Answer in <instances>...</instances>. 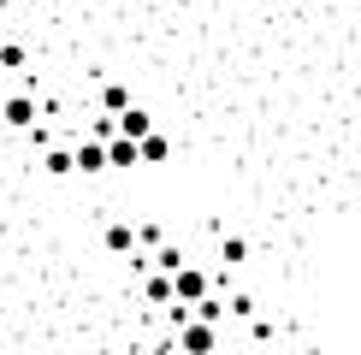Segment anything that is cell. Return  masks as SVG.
Here are the masks:
<instances>
[{"label": "cell", "instance_id": "6da1fadb", "mask_svg": "<svg viewBox=\"0 0 361 355\" xmlns=\"http://www.w3.org/2000/svg\"><path fill=\"white\" fill-rule=\"evenodd\" d=\"M202 296H207V273H202V266H178V273H172V302L195 308Z\"/></svg>", "mask_w": 361, "mask_h": 355}, {"label": "cell", "instance_id": "7a4b0ae2", "mask_svg": "<svg viewBox=\"0 0 361 355\" xmlns=\"http://www.w3.org/2000/svg\"><path fill=\"white\" fill-rule=\"evenodd\" d=\"M71 172H107V137H89L71 148Z\"/></svg>", "mask_w": 361, "mask_h": 355}, {"label": "cell", "instance_id": "3957f363", "mask_svg": "<svg viewBox=\"0 0 361 355\" xmlns=\"http://www.w3.org/2000/svg\"><path fill=\"white\" fill-rule=\"evenodd\" d=\"M178 344H184V349H214V344H219V332H214V320H202V314H195L184 332H178Z\"/></svg>", "mask_w": 361, "mask_h": 355}, {"label": "cell", "instance_id": "277c9868", "mask_svg": "<svg viewBox=\"0 0 361 355\" xmlns=\"http://www.w3.org/2000/svg\"><path fill=\"white\" fill-rule=\"evenodd\" d=\"M137 137H125V130H118V137H107V166H137Z\"/></svg>", "mask_w": 361, "mask_h": 355}, {"label": "cell", "instance_id": "5b68a950", "mask_svg": "<svg viewBox=\"0 0 361 355\" xmlns=\"http://www.w3.org/2000/svg\"><path fill=\"white\" fill-rule=\"evenodd\" d=\"M118 118V130H125V137H148V130H154V118H148L142 107H125V113H113Z\"/></svg>", "mask_w": 361, "mask_h": 355}, {"label": "cell", "instance_id": "8992f818", "mask_svg": "<svg viewBox=\"0 0 361 355\" xmlns=\"http://www.w3.org/2000/svg\"><path fill=\"white\" fill-rule=\"evenodd\" d=\"M6 125H18V130L36 125V101H30V95H12V101H6Z\"/></svg>", "mask_w": 361, "mask_h": 355}, {"label": "cell", "instance_id": "52a82bcc", "mask_svg": "<svg viewBox=\"0 0 361 355\" xmlns=\"http://www.w3.org/2000/svg\"><path fill=\"white\" fill-rule=\"evenodd\" d=\"M137 154H142V160H154V166H160V160L172 154V142L160 137V130H148V137H137Z\"/></svg>", "mask_w": 361, "mask_h": 355}, {"label": "cell", "instance_id": "ba28073f", "mask_svg": "<svg viewBox=\"0 0 361 355\" xmlns=\"http://www.w3.org/2000/svg\"><path fill=\"white\" fill-rule=\"evenodd\" d=\"M219 261H225V266H243V261H249V243H243V237H225V243H219Z\"/></svg>", "mask_w": 361, "mask_h": 355}, {"label": "cell", "instance_id": "9c48e42d", "mask_svg": "<svg viewBox=\"0 0 361 355\" xmlns=\"http://www.w3.org/2000/svg\"><path fill=\"white\" fill-rule=\"evenodd\" d=\"M148 296H154V302H172V273H166V266L148 273Z\"/></svg>", "mask_w": 361, "mask_h": 355}, {"label": "cell", "instance_id": "30bf717a", "mask_svg": "<svg viewBox=\"0 0 361 355\" xmlns=\"http://www.w3.org/2000/svg\"><path fill=\"white\" fill-rule=\"evenodd\" d=\"M101 107H107V113H125V107H130L125 83H107V89H101Z\"/></svg>", "mask_w": 361, "mask_h": 355}, {"label": "cell", "instance_id": "8fae6325", "mask_svg": "<svg viewBox=\"0 0 361 355\" xmlns=\"http://www.w3.org/2000/svg\"><path fill=\"white\" fill-rule=\"evenodd\" d=\"M130 243H137V231H130V225H107V249H113V255H125Z\"/></svg>", "mask_w": 361, "mask_h": 355}, {"label": "cell", "instance_id": "7c38bea8", "mask_svg": "<svg viewBox=\"0 0 361 355\" xmlns=\"http://www.w3.org/2000/svg\"><path fill=\"white\" fill-rule=\"evenodd\" d=\"M48 172H71V148H48Z\"/></svg>", "mask_w": 361, "mask_h": 355}, {"label": "cell", "instance_id": "4fadbf2b", "mask_svg": "<svg viewBox=\"0 0 361 355\" xmlns=\"http://www.w3.org/2000/svg\"><path fill=\"white\" fill-rule=\"evenodd\" d=\"M0 66H24V48H18V42H0Z\"/></svg>", "mask_w": 361, "mask_h": 355}]
</instances>
